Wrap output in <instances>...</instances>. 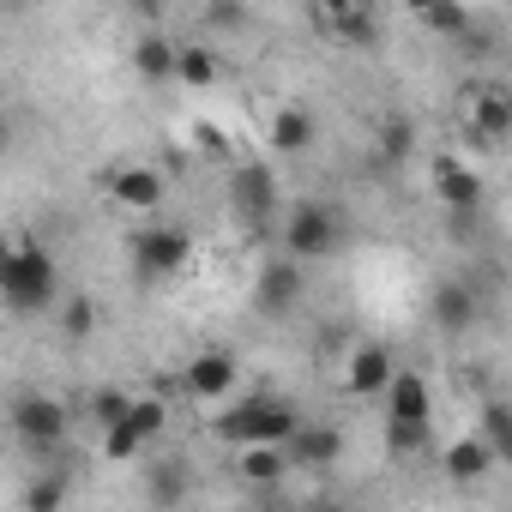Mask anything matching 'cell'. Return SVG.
Returning a JSON list of instances; mask_svg holds the SVG:
<instances>
[{"label": "cell", "instance_id": "cell-1", "mask_svg": "<svg viewBox=\"0 0 512 512\" xmlns=\"http://www.w3.org/2000/svg\"><path fill=\"white\" fill-rule=\"evenodd\" d=\"M428 428H434V392H428L422 374L398 368L386 380V446H392V458L422 452L428 446Z\"/></svg>", "mask_w": 512, "mask_h": 512}, {"label": "cell", "instance_id": "cell-2", "mask_svg": "<svg viewBox=\"0 0 512 512\" xmlns=\"http://www.w3.org/2000/svg\"><path fill=\"white\" fill-rule=\"evenodd\" d=\"M61 290V272H55V253L43 241H19L0 266V302L13 314H43Z\"/></svg>", "mask_w": 512, "mask_h": 512}, {"label": "cell", "instance_id": "cell-3", "mask_svg": "<svg viewBox=\"0 0 512 512\" xmlns=\"http://www.w3.org/2000/svg\"><path fill=\"white\" fill-rule=\"evenodd\" d=\"M302 422V410L290 404V398H278V392H253V398H241V404H229L217 422H211V434L223 440V446H247V440H290V428Z\"/></svg>", "mask_w": 512, "mask_h": 512}, {"label": "cell", "instance_id": "cell-4", "mask_svg": "<svg viewBox=\"0 0 512 512\" xmlns=\"http://www.w3.org/2000/svg\"><path fill=\"white\" fill-rule=\"evenodd\" d=\"M127 260H133V278L139 284H169L193 260V235L181 223H139L133 241H127Z\"/></svg>", "mask_w": 512, "mask_h": 512}, {"label": "cell", "instance_id": "cell-5", "mask_svg": "<svg viewBox=\"0 0 512 512\" xmlns=\"http://www.w3.org/2000/svg\"><path fill=\"white\" fill-rule=\"evenodd\" d=\"M7 422H13V434H19V446L31 458H55L67 446V434H73V410L61 398H49V392H19Z\"/></svg>", "mask_w": 512, "mask_h": 512}, {"label": "cell", "instance_id": "cell-6", "mask_svg": "<svg viewBox=\"0 0 512 512\" xmlns=\"http://www.w3.org/2000/svg\"><path fill=\"white\" fill-rule=\"evenodd\" d=\"M338 241H344V223H338V211L320 205V199H308V205H296V211L284 217V247H290V260H296V266L332 260Z\"/></svg>", "mask_w": 512, "mask_h": 512}, {"label": "cell", "instance_id": "cell-7", "mask_svg": "<svg viewBox=\"0 0 512 512\" xmlns=\"http://www.w3.org/2000/svg\"><path fill=\"white\" fill-rule=\"evenodd\" d=\"M278 205H284V193H278V175L266 163H235L229 169V211L247 229H272L278 223Z\"/></svg>", "mask_w": 512, "mask_h": 512}, {"label": "cell", "instance_id": "cell-8", "mask_svg": "<svg viewBox=\"0 0 512 512\" xmlns=\"http://www.w3.org/2000/svg\"><path fill=\"white\" fill-rule=\"evenodd\" d=\"M284 458H290V470H332L344 458V434L332 422H296L284 440Z\"/></svg>", "mask_w": 512, "mask_h": 512}, {"label": "cell", "instance_id": "cell-9", "mask_svg": "<svg viewBox=\"0 0 512 512\" xmlns=\"http://www.w3.org/2000/svg\"><path fill=\"white\" fill-rule=\"evenodd\" d=\"M235 374H241V368H235V356H229V350H199V356L181 368V386H187L199 404H217V398H229V392H235Z\"/></svg>", "mask_w": 512, "mask_h": 512}, {"label": "cell", "instance_id": "cell-10", "mask_svg": "<svg viewBox=\"0 0 512 512\" xmlns=\"http://www.w3.org/2000/svg\"><path fill=\"white\" fill-rule=\"evenodd\" d=\"M302 290H308V278H302V266H296V260H272V266L260 272V284H253V302H260V314H272V320H284V314H296V302H302Z\"/></svg>", "mask_w": 512, "mask_h": 512}, {"label": "cell", "instance_id": "cell-11", "mask_svg": "<svg viewBox=\"0 0 512 512\" xmlns=\"http://www.w3.org/2000/svg\"><path fill=\"white\" fill-rule=\"evenodd\" d=\"M392 374H398V356H392L386 344H356V350L344 356V386H350L356 398H380Z\"/></svg>", "mask_w": 512, "mask_h": 512}, {"label": "cell", "instance_id": "cell-12", "mask_svg": "<svg viewBox=\"0 0 512 512\" xmlns=\"http://www.w3.org/2000/svg\"><path fill=\"white\" fill-rule=\"evenodd\" d=\"M428 314H434V326H440V332H452V338H458V332H470V326L482 320V296H476L464 278H446V284L434 290V308H428Z\"/></svg>", "mask_w": 512, "mask_h": 512}, {"label": "cell", "instance_id": "cell-13", "mask_svg": "<svg viewBox=\"0 0 512 512\" xmlns=\"http://www.w3.org/2000/svg\"><path fill=\"white\" fill-rule=\"evenodd\" d=\"M235 476H241L247 488H278V482L290 476V458H284L278 440H247L241 458H235Z\"/></svg>", "mask_w": 512, "mask_h": 512}, {"label": "cell", "instance_id": "cell-14", "mask_svg": "<svg viewBox=\"0 0 512 512\" xmlns=\"http://www.w3.org/2000/svg\"><path fill=\"white\" fill-rule=\"evenodd\" d=\"M109 193H115V205H127V211L151 217V211L163 205V175H157V169H145V163H133V169H115V175H109Z\"/></svg>", "mask_w": 512, "mask_h": 512}, {"label": "cell", "instance_id": "cell-15", "mask_svg": "<svg viewBox=\"0 0 512 512\" xmlns=\"http://www.w3.org/2000/svg\"><path fill=\"white\" fill-rule=\"evenodd\" d=\"M434 193L446 205H482V175L464 157H434Z\"/></svg>", "mask_w": 512, "mask_h": 512}, {"label": "cell", "instance_id": "cell-16", "mask_svg": "<svg viewBox=\"0 0 512 512\" xmlns=\"http://www.w3.org/2000/svg\"><path fill=\"white\" fill-rule=\"evenodd\" d=\"M133 73H139L145 85H175V43H169L163 31H145V37L133 43Z\"/></svg>", "mask_w": 512, "mask_h": 512}, {"label": "cell", "instance_id": "cell-17", "mask_svg": "<svg viewBox=\"0 0 512 512\" xmlns=\"http://www.w3.org/2000/svg\"><path fill=\"white\" fill-rule=\"evenodd\" d=\"M266 133H272V151H278V157H302V151H308V145L320 139L314 115H308V109H296V103H290V109H278Z\"/></svg>", "mask_w": 512, "mask_h": 512}, {"label": "cell", "instance_id": "cell-18", "mask_svg": "<svg viewBox=\"0 0 512 512\" xmlns=\"http://www.w3.org/2000/svg\"><path fill=\"white\" fill-rule=\"evenodd\" d=\"M374 151H380V169H404L416 157V121L410 115H386L374 127Z\"/></svg>", "mask_w": 512, "mask_h": 512}, {"label": "cell", "instance_id": "cell-19", "mask_svg": "<svg viewBox=\"0 0 512 512\" xmlns=\"http://www.w3.org/2000/svg\"><path fill=\"white\" fill-rule=\"evenodd\" d=\"M494 464H500V458L488 452V440H482V434H470V440H452V446H446V476H452V482H482Z\"/></svg>", "mask_w": 512, "mask_h": 512}, {"label": "cell", "instance_id": "cell-20", "mask_svg": "<svg viewBox=\"0 0 512 512\" xmlns=\"http://www.w3.org/2000/svg\"><path fill=\"white\" fill-rule=\"evenodd\" d=\"M326 25H332V37H338L344 49H374V43H380V19H374V7H368V0H356V7L332 13Z\"/></svg>", "mask_w": 512, "mask_h": 512}, {"label": "cell", "instance_id": "cell-21", "mask_svg": "<svg viewBox=\"0 0 512 512\" xmlns=\"http://www.w3.org/2000/svg\"><path fill=\"white\" fill-rule=\"evenodd\" d=\"M470 127L494 145V139H506V127H512V97L500 91V85H488V91H476V103H470Z\"/></svg>", "mask_w": 512, "mask_h": 512}, {"label": "cell", "instance_id": "cell-22", "mask_svg": "<svg viewBox=\"0 0 512 512\" xmlns=\"http://www.w3.org/2000/svg\"><path fill=\"white\" fill-rule=\"evenodd\" d=\"M175 79L193 85V91L217 85V55H211L205 43H175Z\"/></svg>", "mask_w": 512, "mask_h": 512}, {"label": "cell", "instance_id": "cell-23", "mask_svg": "<svg viewBox=\"0 0 512 512\" xmlns=\"http://www.w3.org/2000/svg\"><path fill=\"white\" fill-rule=\"evenodd\" d=\"M67 494H73V476L67 470H43L37 482H25V506H37V512H55Z\"/></svg>", "mask_w": 512, "mask_h": 512}, {"label": "cell", "instance_id": "cell-24", "mask_svg": "<svg viewBox=\"0 0 512 512\" xmlns=\"http://www.w3.org/2000/svg\"><path fill=\"white\" fill-rule=\"evenodd\" d=\"M422 25H428L434 37H452V43H464V37H470V13L458 7V0H434V7L422 13Z\"/></svg>", "mask_w": 512, "mask_h": 512}, {"label": "cell", "instance_id": "cell-25", "mask_svg": "<svg viewBox=\"0 0 512 512\" xmlns=\"http://www.w3.org/2000/svg\"><path fill=\"white\" fill-rule=\"evenodd\" d=\"M127 422H133V428H139V440L151 446V440L169 428V404H163V398H127Z\"/></svg>", "mask_w": 512, "mask_h": 512}, {"label": "cell", "instance_id": "cell-26", "mask_svg": "<svg viewBox=\"0 0 512 512\" xmlns=\"http://www.w3.org/2000/svg\"><path fill=\"white\" fill-rule=\"evenodd\" d=\"M482 440H488V452H494V458H512V404H500V398H494V404L482 410Z\"/></svg>", "mask_w": 512, "mask_h": 512}, {"label": "cell", "instance_id": "cell-27", "mask_svg": "<svg viewBox=\"0 0 512 512\" xmlns=\"http://www.w3.org/2000/svg\"><path fill=\"white\" fill-rule=\"evenodd\" d=\"M446 241L452 247H476L482 241V205H446Z\"/></svg>", "mask_w": 512, "mask_h": 512}, {"label": "cell", "instance_id": "cell-28", "mask_svg": "<svg viewBox=\"0 0 512 512\" xmlns=\"http://www.w3.org/2000/svg\"><path fill=\"white\" fill-rule=\"evenodd\" d=\"M139 452H145V440H139V428H133L127 416L103 428V458H115V464H127V458H139Z\"/></svg>", "mask_w": 512, "mask_h": 512}, {"label": "cell", "instance_id": "cell-29", "mask_svg": "<svg viewBox=\"0 0 512 512\" xmlns=\"http://www.w3.org/2000/svg\"><path fill=\"white\" fill-rule=\"evenodd\" d=\"M85 416H91L97 428H109V422H121V416H127V392H121V386H97V392L85 398Z\"/></svg>", "mask_w": 512, "mask_h": 512}, {"label": "cell", "instance_id": "cell-30", "mask_svg": "<svg viewBox=\"0 0 512 512\" xmlns=\"http://www.w3.org/2000/svg\"><path fill=\"white\" fill-rule=\"evenodd\" d=\"M187 494H193V482H187L181 464H163V470L151 476V500H187Z\"/></svg>", "mask_w": 512, "mask_h": 512}, {"label": "cell", "instance_id": "cell-31", "mask_svg": "<svg viewBox=\"0 0 512 512\" xmlns=\"http://www.w3.org/2000/svg\"><path fill=\"white\" fill-rule=\"evenodd\" d=\"M91 326H97V308H91L85 296H73V302H67V320H61V332H67V338H91Z\"/></svg>", "mask_w": 512, "mask_h": 512}, {"label": "cell", "instance_id": "cell-32", "mask_svg": "<svg viewBox=\"0 0 512 512\" xmlns=\"http://www.w3.org/2000/svg\"><path fill=\"white\" fill-rule=\"evenodd\" d=\"M205 19H211V25H223V31H241V25H247V7H241V0H211Z\"/></svg>", "mask_w": 512, "mask_h": 512}, {"label": "cell", "instance_id": "cell-33", "mask_svg": "<svg viewBox=\"0 0 512 512\" xmlns=\"http://www.w3.org/2000/svg\"><path fill=\"white\" fill-rule=\"evenodd\" d=\"M127 7H133L139 19H157V13H163V0H127Z\"/></svg>", "mask_w": 512, "mask_h": 512}, {"label": "cell", "instance_id": "cell-34", "mask_svg": "<svg viewBox=\"0 0 512 512\" xmlns=\"http://www.w3.org/2000/svg\"><path fill=\"white\" fill-rule=\"evenodd\" d=\"M320 7V19H332V13H344V7H356V0H314Z\"/></svg>", "mask_w": 512, "mask_h": 512}, {"label": "cell", "instance_id": "cell-35", "mask_svg": "<svg viewBox=\"0 0 512 512\" xmlns=\"http://www.w3.org/2000/svg\"><path fill=\"white\" fill-rule=\"evenodd\" d=\"M404 7H410V13H416V19H422V13H428V7H434V0H404Z\"/></svg>", "mask_w": 512, "mask_h": 512}, {"label": "cell", "instance_id": "cell-36", "mask_svg": "<svg viewBox=\"0 0 512 512\" xmlns=\"http://www.w3.org/2000/svg\"><path fill=\"white\" fill-rule=\"evenodd\" d=\"M7 253H13V241H7V229H0V266H7Z\"/></svg>", "mask_w": 512, "mask_h": 512}, {"label": "cell", "instance_id": "cell-37", "mask_svg": "<svg viewBox=\"0 0 512 512\" xmlns=\"http://www.w3.org/2000/svg\"><path fill=\"white\" fill-rule=\"evenodd\" d=\"M0 139H7V103H0Z\"/></svg>", "mask_w": 512, "mask_h": 512}, {"label": "cell", "instance_id": "cell-38", "mask_svg": "<svg viewBox=\"0 0 512 512\" xmlns=\"http://www.w3.org/2000/svg\"><path fill=\"white\" fill-rule=\"evenodd\" d=\"M0 7H25V0H0Z\"/></svg>", "mask_w": 512, "mask_h": 512}]
</instances>
